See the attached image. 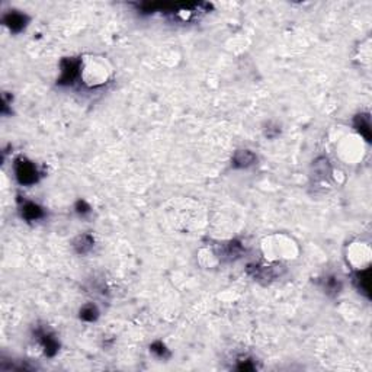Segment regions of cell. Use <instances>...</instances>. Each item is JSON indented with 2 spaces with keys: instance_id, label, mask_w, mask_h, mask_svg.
<instances>
[{
  "instance_id": "obj_1",
  "label": "cell",
  "mask_w": 372,
  "mask_h": 372,
  "mask_svg": "<svg viewBox=\"0 0 372 372\" xmlns=\"http://www.w3.org/2000/svg\"><path fill=\"white\" fill-rule=\"evenodd\" d=\"M262 252L269 262L292 261L298 256V246L292 237L286 234H272L262 243Z\"/></svg>"
},
{
  "instance_id": "obj_2",
  "label": "cell",
  "mask_w": 372,
  "mask_h": 372,
  "mask_svg": "<svg viewBox=\"0 0 372 372\" xmlns=\"http://www.w3.org/2000/svg\"><path fill=\"white\" fill-rule=\"evenodd\" d=\"M112 69L103 57L91 56L80 60L79 77L89 88H97L105 85L111 79Z\"/></svg>"
},
{
  "instance_id": "obj_3",
  "label": "cell",
  "mask_w": 372,
  "mask_h": 372,
  "mask_svg": "<svg viewBox=\"0 0 372 372\" xmlns=\"http://www.w3.org/2000/svg\"><path fill=\"white\" fill-rule=\"evenodd\" d=\"M361 137H345L337 147V153L343 162L348 165H355L364 156V144Z\"/></svg>"
},
{
  "instance_id": "obj_4",
  "label": "cell",
  "mask_w": 372,
  "mask_h": 372,
  "mask_svg": "<svg viewBox=\"0 0 372 372\" xmlns=\"http://www.w3.org/2000/svg\"><path fill=\"white\" fill-rule=\"evenodd\" d=\"M348 262L358 271L368 269L371 262V249L367 243H352L348 249Z\"/></svg>"
},
{
  "instance_id": "obj_5",
  "label": "cell",
  "mask_w": 372,
  "mask_h": 372,
  "mask_svg": "<svg viewBox=\"0 0 372 372\" xmlns=\"http://www.w3.org/2000/svg\"><path fill=\"white\" fill-rule=\"evenodd\" d=\"M16 176H18L20 184L31 185V184L37 182L38 172L31 162H28L25 159H20V160L16 162Z\"/></svg>"
},
{
  "instance_id": "obj_6",
  "label": "cell",
  "mask_w": 372,
  "mask_h": 372,
  "mask_svg": "<svg viewBox=\"0 0 372 372\" xmlns=\"http://www.w3.org/2000/svg\"><path fill=\"white\" fill-rule=\"evenodd\" d=\"M255 154L249 150H242V151H237L234 154V159H233V165L236 168H247L250 165H253L255 162Z\"/></svg>"
},
{
  "instance_id": "obj_7",
  "label": "cell",
  "mask_w": 372,
  "mask_h": 372,
  "mask_svg": "<svg viewBox=\"0 0 372 372\" xmlns=\"http://www.w3.org/2000/svg\"><path fill=\"white\" fill-rule=\"evenodd\" d=\"M25 22H26L25 15L16 13V12H12V13H9V15L4 18V23H6L12 31H20V29H23Z\"/></svg>"
},
{
  "instance_id": "obj_8",
  "label": "cell",
  "mask_w": 372,
  "mask_h": 372,
  "mask_svg": "<svg viewBox=\"0 0 372 372\" xmlns=\"http://www.w3.org/2000/svg\"><path fill=\"white\" fill-rule=\"evenodd\" d=\"M370 116L368 115H359L356 119V128L361 132V137H364L367 141H370L371 138V132H370Z\"/></svg>"
},
{
  "instance_id": "obj_9",
  "label": "cell",
  "mask_w": 372,
  "mask_h": 372,
  "mask_svg": "<svg viewBox=\"0 0 372 372\" xmlns=\"http://www.w3.org/2000/svg\"><path fill=\"white\" fill-rule=\"evenodd\" d=\"M75 249L79 253H86L88 250H91L93 246V239L88 234H82L75 240Z\"/></svg>"
},
{
  "instance_id": "obj_10",
  "label": "cell",
  "mask_w": 372,
  "mask_h": 372,
  "mask_svg": "<svg viewBox=\"0 0 372 372\" xmlns=\"http://www.w3.org/2000/svg\"><path fill=\"white\" fill-rule=\"evenodd\" d=\"M22 214H23V217L28 218V220H37V218H39V217L42 215V211H41L39 206L29 202V204H26L23 206Z\"/></svg>"
},
{
  "instance_id": "obj_11",
  "label": "cell",
  "mask_w": 372,
  "mask_h": 372,
  "mask_svg": "<svg viewBox=\"0 0 372 372\" xmlns=\"http://www.w3.org/2000/svg\"><path fill=\"white\" fill-rule=\"evenodd\" d=\"M80 317H82L83 320L92 321V320H94V318L97 317V310H96L93 305H86V307H83V310L80 311Z\"/></svg>"
}]
</instances>
